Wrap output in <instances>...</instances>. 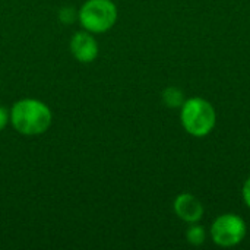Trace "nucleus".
<instances>
[{"label":"nucleus","mask_w":250,"mask_h":250,"mask_svg":"<svg viewBox=\"0 0 250 250\" xmlns=\"http://www.w3.org/2000/svg\"><path fill=\"white\" fill-rule=\"evenodd\" d=\"M13 127L26 136H35L44 133L51 125L50 108L38 100H21L10 113Z\"/></svg>","instance_id":"1"},{"label":"nucleus","mask_w":250,"mask_h":250,"mask_svg":"<svg viewBox=\"0 0 250 250\" xmlns=\"http://www.w3.org/2000/svg\"><path fill=\"white\" fill-rule=\"evenodd\" d=\"M180 108L182 125L190 136L204 138L214 130L217 125V111L214 105L205 98H189Z\"/></svg>","instance_id":"2"},{"label":"nucleus","mask_w":250,"mask_h":250,"mask_svg":"<svg viewBox=\"0 0 250 250\" xmlns=\"http://www.w3.org/2000/svg\"><path fill=\"white\" fill-rule=\"evenodd\" d=\"M79 21L86 31L101 34L116 23L117 9L111 0H88L79 12Z\"/></svg>","instance_id":"3"},{"label":"nucleus","mask_w":250,"mask_h":250,"mask_svg":"<svg viewBox=\"0 0 250 250\" xmlns=\"http://www.w3.org/2000/svg\"><path fill=\"white\" fill-rule=\"evenodd\" d=\"M246 223L236 214H223L211 226V239L221 248H233L243 242Z\"/></svg>","instance_id":"4"},{"label":"nucleus","mask_w":250,"mask_h":250,"mask_svg":"<svg viewBox=\"0 0 250 250\" xmlns=\"http://www.w3.org/2000/svg\"><path fill=\"white\" fill-rule=\"evenodd\" d=\"M204 211L202 202L192 193H180L174 201V212L185 223L193 224L201 221Z\"/></svg>","instance_id":"5"},{"label":"nucleus","mask_w":250,"mask_h":250,"mask_svg":"<svg viewBox=\"0 0 250 250\" xmlns=\"http://www.w3.org/2000/svg\"><path fill=\"white\" fill-rule=\"evenodd\" d=\"M70 51L82 63L92 62L98 54V45L88 32H76L70 41Z\"/></svg>","instance_id":"6"},{"label":"nucleus","mask_w":250,"mask_h":250,"mask_svg":"<svg viewBox=\"0 0 250 250\" xmlns=\"http://www.w3.org/2000/svg\"><path fill=\"white\" fill-rule=\"evenodd\" d=\"M163 101L170 108H180L186 100H185V94L182 89H179L176 86H168L163 92Z\"/></svg>","instance_id":"7"},{"label":"nucleus","mask_w":250,"mask_h":250,"mask_svg":"<svg viewBox=\"0 0 250 250\" xmlns=\"http://www.w3.org/2000/svg\"><path fill=\"white\" fill-rule=\"evenodd\" d=\"M186 239L189 242V245L192 246H201L205 243L207 239V231L202 226H199L198 223L190 224V227L186 231Z\"/></svg>","instance_id":"8"},{"label":"nucleus","mask_w":250,"mask_h":250,"mask_svg":"<svg viewBox=\"0 0 250 250\" xmlns=\"http://www.w3.org/2000/svg\"><path fill=\"white\" fill-rule=\"evenodd\" d=\"M242 196H243V201L245 204L250 208V177L245 182L243 185V189H242Z\"/></svg>","instance_id":"9"},{"label":"nucleus","mask_w":250,"mask_h":250,"mask_svg":"<svg viewBox=\"0 0 250 250\" xmlns=\"http://www.w3.org/2000/svg\"><path fill=\"white\" fill-rule=\"evenodd\" d=\"M7 122H9V111L4 107L0 105V130L4 129V126L7 125Z\"/></svg>","instance_id":"10"}]
</instances>
